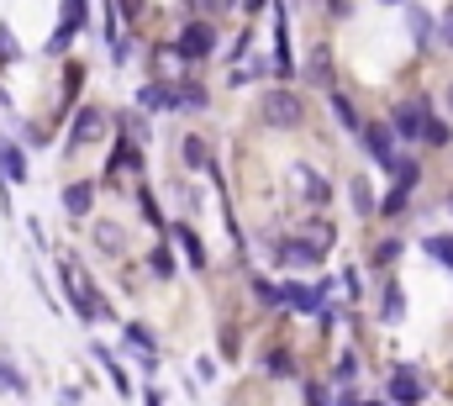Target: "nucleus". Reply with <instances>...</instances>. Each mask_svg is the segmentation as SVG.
I'll return each instance as SVG.
<instances>
[{
    "label": "nucleus",
    "mask_w": 453,
    "mask_h": 406,
    "mask_svg": "<svg viewBox=\"0 0 453 406\" xmlns=\"http://www.w3.org/2000/svg\"><path fill=\"white\" fill-rule=\"evenodd\" d=\"M422 248H427L443 269H453V232H427V238H422Z\"/></svg>",
    "instance_id": "nucleus-19"
},
{
    "label": "nucleus",
    "mask_w": 453,
    "mask_h": 406,
    "mask_svg": "<svg viewBox=\"0 0 453 406\" xmlns=\"http://www.w3.org/2000/svg\"><path fill=\"white\" fill-rule=\"evenodd\" d=\"M127 348H132V354H142V364H153V332H148L142 322H132V327H127Z\"/></svg>",
    "instance_id": "nucleus-22"
},
{
    "label": "nucleus",
    "mask_w": 453,
    "mask_h": 406,
    "mask_svg": "<svg viewBox=\"0 0 453 406\" xmlns=\"http://www.w3.org/2000/svg\"><path fill=\"white\" fill-rule=\"evenodd\" d=\"M449 111H453V80H449Z\"/></svg>",
    "instance_id": "nucleus-43"
},
{
    "label": "nucleus",
    "mask_w": 453,
    "mask_h": 406,
    "mask_svg": "<svg viewBox=\"0 0 453 406\" xmlns=\"http://www.w3.org/2000/svg\"><path fill=\"white\" fill-rule=\"evenodd\" d=\"M327 16H333V21H348V16H353V0H327Z\"/></svg>",
    "instance_id": "nucleus-38"
},
{
    "label": "nucleus",
    "mask_w": 453,
    "mask_h": 406,
    "mask_svg": "<svg viewBox=\"0 0 453 406\" xmlns=\"http://www.w3.org/2000/svg\"><path fill=\"white\" fill-rule=\"evenodd\" d=\"M180 153H185V169L211 175V148H206V137H201V132H190V137L180 143Z\"/></svg>",
    "instance_id": "nucleus-10"
},
{
    "label": "nucleus",
    "mask_w": 453,
    "mask_h": 406,
    "mask_svg": "<svg viewBox=\"0 0 453 406\" xmlns=\"http://www.w3.org/2000/svg\"><path fill=\"white\" fill-rule=\"evenodd\" d=\"M174 53H180V59H190V64L211 59V53H217V27H211V16H196V21H185V32L174 37Z\"/></svg>",
    "instance_id": "nucleus-2"
},
{
    "label": "nucleus",
    "mask_w": 453,
    "mask_h": 406,
    "mask_svg": "<svg viewBox=\"0 0 453 406\" xmlns=\"http://www.w3.org/2000/svg\"><path fill=\"white\" fill-rule=\"evenodd\" d=\"M438 43H443V48H453V5L443 11V21H438Z\"/></svg>",
    "instance_id": "nucleus-37"
},
{
    "label": "nucleus",
    "mask_w": 453,
    "mask_h": 406,
    "mask_svg": "<svg viewBox=\"0 0 453 406\" xmlns=\"http://www.w3.org/2000/svg\"><path fill=\"white\" fill-rule=\"evenodd\" d=\"M106 132V116H101V105H80V116H74V132H69V148H80V143H96Z\"/></svg>",
    "instance_id": "nucleus-8"
},
{
    "label": "nucleus",
    "mask_w": 453,
    "mask_h": 406,
    "mask_svg": "<svg viewBox=\"0 0 453 406\" xmlns=\"http://www.w3.org/2000/svg\"><path fill=\"white\" fill-rule=\"evenodd\" d=\"M342 291H348V301H364V280H358V269H342Z\"/></svg>",
    "instance_id": "nucleus-35"
},
{
    "label": "nucleus",
    "mask_w": 453,
    "mask_h": 406,
    "mask_svg": "<svg viewBox=\"0 0 453 406\" xmlns=\"http://www.w3.org/2000/svg\"><path fill=\"white\" fill-rule=\"evenodd\" d=\"M358 137H364L369 159H380V164L395 153V127H390V121H364V127H358Z\"/></svg>",
    "instance_id": "nucleus-7"
},
{
    "label": "nucleus",
    "mask_w": 453,
    "mask_h": 406,
    "mask_svg": "<svg viewBox=\"0 0 453 406\" xmlns=\"http://www.w3.org/2000/svg\"><path fill=\"white\" fill-rule=\"evenodd\" d=\"M385 391H390V402H422V396H427V380H422V370H411V364H395Z\"/></svg>",
    "instance_id": "nucleus-6"
},
{
    "label": "nucleus",
    "mask_w": 453,
    "mask_h": 406,
    "mask_svg": "<svg viewBox=\"0 0 453 406\" xmlns=\"http://www.w3.org/2000/svg\"><path fill=\"white\" fill-rule=\"evenodd\" d=\"M301 232H306V238H317L322 248H333V243H338V227H333V222H322V216H311Z\"/></svg>",
    "instance_id": "nucleus-28"
},
{
    "label": "nucleus",
    "mask_w": 453,
    "mask_h": 406,
    "mask_svg": "<svg viewBox=\"0 0 453 406\" xmlns=\"http://www.w3.org/2000/svg\"><path fill=\"white\" fill-rule=\"evenodd\" d=\"M274 259H280L285 269H322V243L306 238V232H290V238L274 243Z\"/></svg>",
    "instance_id": "nucleus-3"
},
{
    "label": "nucleus",
    "mask_w": 453,
    "mask_h": 406,
    "mask_svg": "<svg viewBox=\"0 0 453 406\" xmlns=\"http://www.w3.org/2000/svg\"><path fill=\"white\" fill-rule=\"evenodd\" d=\"M116 11H127V16H137V11H142V0H116Z\"/></svg>",
    "instance_id": "nucleus-41"
},
{
    "label": "nucleus",
    "mask_w": 453,
    "mask_h": 406,
    "mask_svg": "<svg viewBox=\"0 0 453 406\" xmlns=\"http://www.w3.org/2000/svg\"><path fill=\"white\" fill-rule=\"evenodd\" d=\"M148 269H153L158 280H169V275H174V259H169V248H164V243L153 248V259H148Z\"/></svg>",
    "instance_id": "nucleus-30"
},
{
    "label": "nucleus",
    "mask_w": 453,
    "mask_h": 406,
    "mask_svg": "<svg viewBox=\"0 0 453 406\" xmlns=\"http://www.w3.org/2000/svg\"><path fill=\"white\" fill-rule=\"evenodd\" d=\"M422 143H433V148H449V143H453V127H449V121H438V116H427V127H422Z\"/></svg>",
    "instance_id": "nucleus-26"
},
{
    "label": "nucleus",
    "mask_w": 453,
    "mask_h": 406,
    "mask_svg": "<svg viewBox=\"0 0 453 406\" xmlns=\"http://www.w3.org/2000/svg\"><path fill=\"white\" fill-rule=\"evenodd\" d=\"M395 259H401V238H385V243L369 248V269H390Z\"/></svg>",
    "instance_id": "nucleus-21"
},
{
    "label": "nucleus",
    "mask_w": 453,
    "mask_h": 406,
    "mask_svg": "<svg viewBox=\"0 0 453 406\" xmlns=\"http://www.w3.org/2000/svg\"><path fill=\"white\" fill-rule=\"evenodd\" d=\"M248 291H253V301L264 306V311H269V306H280V285H269L264 275H253V280H248Z\"/></svg>",
    "instance_id": "nucleus-27"
},
{
    "label": "nucleus",
    "mask_w": 453,
    "mask_h": 406,
    "mask_svg": "<svg viewBox=\"0 0 453 406\" xmlns=\"http://www.w3.org/2000/svg\"><path fill=\"white\" fill-rule=\"evenodd\" d=\"M111 175H142V153L132 143H116L111 148Z\"/></svg>",
    "instance_id": "nucleus-17"
},
{
    "label": "nucleus",
    "mask_w": 453,
    "mask_h": 406,
    "mask_svg": "<svg viewBox=\"0 0 453 406\" xmlns=\"http://www.w3.org/2000/svg\"><path fill=\"white\" fill-rule=\"evenodd\" d=\"M306 85L333 90V48H327V43H317V48H311V59H306Z\"/></svg>",
    "instance_id": "nucleus-9"
},
{
    "label": "nucleus",
    "mask_w": 453,
    "mask_h": 406,
    "mask_svg": "<svg viewBox=\"0 0 453 406\" xmlns=\"http://www.w3.org/2000/svg\"><path fill=\"white\" fill-rule=\"evenodd\" d=\"M406 206H411V185H401V180H395V191H390L385 201L374 206V216H385V222H395V216H406Z\"/></svg>",
    "instance_id": "nucleus-15"
},
{
    "label": "nucleus",
    "mask_w": 453,
    "mask_h": 406,
    "mask_svg": "<svg viewBox=\"0 0 453 406\" xmlns=\"http://www.w3.org/2000/svg\"><path fill=\"white\" fill-rule=\"evenodd\" d=\"M301 391H306V402H317V406H327V402H333V391H327V386H317V380H306Z\"/></svg>",
    "instance_id": "nucleus-36"
},
{
    "label": "nucleus",
    "mask_w": 453,
    "mask_h": 406,
    "mask_svg": "<svg viewBox=\"0 0 453 406\" xmlns=\"http://www.w3.org/2000/svg\"><path fill=\"white\" fill-rule=\"evenodd\" d=\"M248 48H253V32H242V37H237V43H232V48H226V59H242V53H248Z\"/></svg>",
    "instance_id": "nucleus-40"
},
{
    "label": "nucleus",
    "mask_w": 453,
    "mask_h": 406,
    "mask_svg": "<svg viewBox=\"0 0 453 406\" xmlns=\"http://www.w3.org/2000/svg\"><path fill=\"white\" fill-rule=\"evenodd\" d=\"M353 375H358V359H353V354H342V359H338V380H353Z\"/></svg>",
    "instance_id": "nucleus-39"
},
{
    "label": "nucleus",
    "mask_w": 453,
    "mask_h": 406,
    "mask_svg": "<svg viewBox=\"0 0 453 406\" xmlns=\"http://www.w3.org/2000/svg\"><path fill=\"white\" fill-rule=\"evenodd\" d=\"M174 232H180V248H185V259H190L196 269H206V248H201V238H196L190 227H174Z\"/></svg>",
    "instance_id": "nucleus-25"
},
{
    "label": "nucleus",
    "mask_w": 453,
    "mask_h": 406,
    "mask_svg": "<svg viewBox=\"0 0 453 406\" xmlns=\"http://www.w3.org/2000/svg\"><path fill=\"white\" fill-rule=\"evenodd\" d=\"M385 5H401V0H385Z\"/></svg>",
    "instance_id": "nucleus-45"
},
{
    "label": "nucleus",
    "mask_w": 453,
    "mask_h": 406,
    "mask_svg": "<svg viewBox=\"0 0 453 406\" xmlns=\"http://www.w3.org/2000/svg\"><path fill=\"white\" fill-rule=\"evenodd\" d=\"M401 311H406L401 285H395V280H385V291H380V322H401Z\"/></svg>",
    "instance_id": "nucleus-18"
},
{
    "label": "nucleus",
    "mask_w": 453,
    "mask_h": 406,
    "mask_svg": "<svg viewBox=\"0 0 453 406\" xmlns=\"http://www.w3.org/2000/svg\"><path fill=\"white\" fill-rule=\"evenodd\" d=\"M185 5H190V11H201V16H211V21H217V16H222V11H232V5H237V0H185Z\"/></svg>",
    "instance_id": "nucleus-33"
},
{
    "label": "nucleus",
    "mask_w": 453,
    "mask_h": 406,
    "mask_svg": "<svg viewBox=\"0 0 453 406\" xmlns=\"http://www.w3.org/2000/svg\"><path fill=\"white\" fill-rule=\"evenodd\" d=\"M121 127H127V137H132V143H148V121H142L137 111H132V116H127Z\"/></svg>",
    "instance_id": "nucleus-34"
},
{
    "label": "nucleus",
    "mask_w": 453,
    "mask_h": 406,
    "mask_svg": "<svg viewBox=\"0 0 453 406\" xmlns=\"http://www.w3.org/2000/svg\"><path fill=\"white\" fill-rule=\"evenodd\" d=\"M264 364H269V375H280V380H285V375H296V359H290L285 348H274V354H269Z\"/></svg>",
    "instance_id": "nucleus-31"
},
{
    "label": "nucleus",
    "mask_w": 453,
    "mask_h": 406,
    "mask_svg": "<svg viewBox=\"0 0 453 406\" xmlns=\"http://www.w3.org/2000/svg\"><path fill=\"white\" fill-rule=\"evenodd\" d=\"M348 201H353V211H358V216H374V191H369V180H364V175L348 185Z\"/></svg>",
    "instance_id": "nucleus-24"
},
{
    "label": "nucleus",
    "mask_w": 453,
    "mask_h": 406,
    "mask_svg": "<svg viewBox=\"0 0 453 406\" xmlns=\"http://www.w3.org/2000/svg\"><path fill=\"white\" fill-rule=\"evenodd\" d=\"M327 101H333V116H338L348 132H358V127H364V121H358V111H353V101H348L342 90H327Z\"/></svg>",
    "instance_id": "nucleus-23"
},
{
    "label": "nucleus",
    "mask_w": 453,
    "mask_h": 406,
    "mask_svg": "<svg viewBox=\"0 0 453 406\" xmlns=\"http://www.w3.org/2000/svg\"><path fill=\"white\" fill-rule=\"evenodd\" d=\"M174 101L185 105V111H206V85H196V80H174Z\"/></svg>",
    "instance_id": "nucleus-16"
},
{
    "label": "nucleus",
    "mask_w": 453,
    "mask_h": 406,
    "mask_svg": "<svg viewBox=\"0 0 453 406\" xmlns=\"http://www.w3.org/2000/svg\"><path fill=\"white\" fill-rule=\"evenodd\" d=\"M296 175H301V185H306V201L311 206H322V201H333V185L311 169V164H296Z\"/></svg>",
    "instance_id": "nucleus-13"
},
{
    "label": "nucleus",
    "mask_w": 453,
    "mask_h": 406,
    "mask_svg": "<svg viewBox=\"0 0 453 406\" xmlns=\"http://www.w3.org/2000/svg\"><path fill=\"white\" fill-rule=\"evenodd\" d=\"M258 121L274 127V132H296V127H306V101L290 96V90H264V101H258Z\"/></svg>",
    "instance_id": "nucleus-1"
},
{
    "label": "nucleus",
    "mask_w": 453,
    "mask_h": 406,
    "mask_svg": "<svg viewBox=\"0 0 453 406\" xmlns=\"http://www.w3.org/2000/svg\"><path fill=\"white\" fill-rule=\"evenodd\" d=\"M274 32H280V43L290 37V16H285V5L274 11ZM274 74H296V69H290V48H280V59H274Z\"/></svg>",
    "instance_id": "nucleus-20"
},
{
    "label": "nucleus",
    "mask_w": 453,
    "mask_h": 406,
    "mask_svg": "<svg viewBox=\"0 0 453 406\" xmlns=\"http://www.w3.org/2000/svg\"><path fill=\"white\" fill-rule=\"evenodd\" d=\"M90 206H96V185H64V211L69 216H90Z\"/></svg>",
    "instance_id": "nucleus-12"
},
{
    "label": "nucleus",
    "mask_w": 453,
    "mask_h": 406,
    "mask_svg": "<svg viewBox=\"0 0 453 406\" xmlns=\"http://www.w3.org/2000/svg\"><path fill=\"white\" fill-rule=\"evenodd\" d=\"M137 105H142V111H174V85H142V90H137Z\"/></svg>",
    "instance_id": "nucleus-14"
},
{
    "label": "nucleus",
    "mask_w": 453,
    "mask_h": 406,
    "mask_svg": "<svg viewBox=\"0 0 453 406\" xmlns=\"http://www.w3.org/2000/svg\"><path fill=\"white\" fill-rule=\"evenodd\" d=\"M406 27H411L417 48H433V43H438V21H433V16H427L422 5H411V11H406Z\"/></svg>",
    "instance_id": "nucleus-11"
},
{
    "label": "nucleus",
    "mask_w": 453,
    "mask_h": 406,
    "mask_svg": "<svg viewBox=\"0 0 453 406\" xmlns=\"http://www.w3.org/2000/svg\"><path fill=\"white\" fill-rule=\"evenodd\" d=\"M449 216H453V196H449Z\"/></svg>",
    "instance_id": "nucleus-44"
},
{
    "label": "nucleus",
    "mask_w": 453,
    "mask_h": 406,
    "mask_svg": "<svg viewBox=\"0 0 453 406\" xmlns=\"http://www.w3.org/2000/svg\"><path fill=\"white\" fill-rule=\"evenodd\" d=\"M58 275H64V291H69V306L85 316V322H101L106 316V306L96 301V291H90V280L74 269V264H58Z\"/></svg>",
    "instance_id": "nucleus-4"
},
{
    "label": "nucleus",
    "mask_w": 453,
    "mask_h": 406,
    "mask_svg": "<svg viewBox=\"0 0 453 406\" xmlns=\"http://www.w3.org/2000/svg\"><path fill=\"white\" fill-rule=\"evenodd\" d=\"M0 391H11V396H27V380H21V370H16L11 359H0Z\"/></svg>",
    "instance_id": "nucleus-29"
},
{
    "label": "nucleus",
    "mask_w": 453,
    "mask_h": 406,
    "mask_svg": "<svg viewBox=\"0 0 453 406\" xmlns=\"http://www.w3.org/2000/svg\"><path fill=\"white\" fill-rule=\"evenodd\" d=\"M96 243H101L106 254H116V248H121V227H116V222H101V227H96Z\"/></svg>",
    "instance_id": "nucleus-32"
},
{
    "label": "nucleus",
    "mask_w": 453,
    "mask_h": 406,
    "mask_svg": "<svg viewBox=\"0 0 453 406\" xmlns=\"http://www.w3.org/2000/svg\"><path fill=\"white\" fill-rule=\"evenodd\" d=\"M427 116H433V101H427V96H411V101H395L390 127H395V137L417 143V137H422V127H427Z\"/></svg>",
    "instance_id": "nucleus-5"
},
{
    "label": "nucleus",
    "mask_w": 453,
    "mask_h": 406,
    "mask_svg": "<svg viewBox=\"0 0 453 406\" xmlns=\"http://www.w3.org/2000/svg\"><path fill=\"white\" fill-rule=\"evenodd\" d=\"M242 5H248V16H253V11H264V5H269V0H242Z\"/></svg>",
    "instance_id": "nucleus-42"
}]
</instances>
